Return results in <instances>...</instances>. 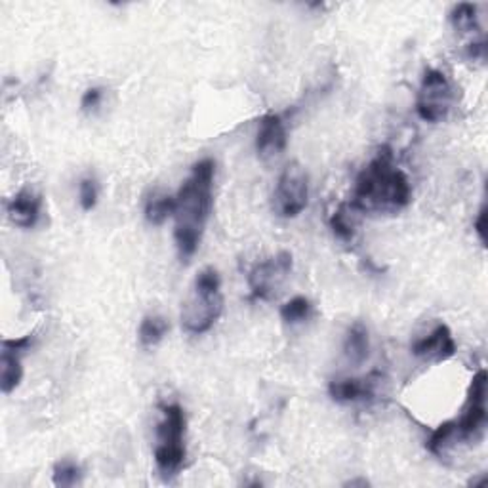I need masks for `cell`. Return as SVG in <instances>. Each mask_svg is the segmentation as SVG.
Returning a JSON list of instances; mask_svg holds the SVG:
<instances>
[{
    "label": "cell",
    "instance_id": "6da1fadb",
    "mask_svg": "<svg viewBox=\"0 0 488 488\" xmlns=\"http://www.w3.org/2000/svg\"><path fill=\"white\" fill-rule=\"evenodd\" d=\"M412 201L408 176L397 167L393 149L382 146L359 172L349 205L359 214H397Z\"/></svg>",
    "mask_w": 488,
    "mask_h": 488
},
{
    "label": "cell",
    "instance_id": "5b68a950",
    "mask_svg": "<svg viewBox=\"0 0 488 488\" xmlns=\"http://www.w3.org/2000/svg\"><path fill=\"white\" fill-rule=\"evenodd\" d=\"M452 101H455V90H452L448 77L441 69H426L418 98H416V113H418V117L424 122L439 124L448 117Z\"/></svg>",
    "mask_w": 488,
    "mask_h": 488
},
{
    "label": "cell",
    "instance_id": "44dd1931",
    "mask_svg": "<svg viewBox=\"0 0 488 488\" xmlns=\"http://www.w3.org/2000/svg\"><path fill=\"white\" fill-rule=\"evenodd\" d=\"M98 196H100V187L96 177H82L79 184V201L84 212L94 210L98 205Z\"/></svg>",
    "mask_w": 488,
    "mask_h": 488
},
{
    "label": "cell",
    "instance_id": "7a4b0ae2",
    "mask_svg": "<svg viewBox=\"0 0 488 488\" xmlns=\"http://www.w3.org/2000/svg\"><path fill=\"white\" fill-rule=\"evenodd\" d=\"M214 174L215 165L212 158L195 162L191 176L176 195L174 241L177 254L184 262H189L201 246L205 227L212 212Z\"/></svg>",
    "mask_w": 488,
    "mask_h": 488
},
{
    "label": "cell",
    "instance_id": "52a82bcc",
    "mask_svg": "<svg viewBox=\"0 0 488 488\" xmlns=\"http://www.w3.org/2000/svg\"><path fill=\"white\" fill-rule=\"evenodd\" d=\"M292 265H294L292 254L286 250L263 262H258L248 273V286L252 298L260 301H269L277 298L286 277L291 275Z\"/></svg>",
    "mask_w": 488,
    "mask_h": 488
},
{
    "label": "cell",
    "instance_id": "8992f818",
    "mask_svg": "<svg viewBox=\"0 0 488 488\" xmlns=\"http://www.w3.org/2000/svg\"><path fill=\"white\" fill-rule=\"evenodd\" d=\"M310 205V176L298 162H291L282 174L273 191V212L279 218L292 220Z\"/></svg>",
    "mask_w": 488,
    "mask_h": 488
},
{
    "label": "cell",
    "instance_id": "4fadbf2b",
    "mask_svg": "<svg viewBox=\"0 0 488 488\" xmlns=\"http://www.w3.org/2000/svg\"><path fill=\"white\" fill-rule=\"evenodd\" d=\"M343 355L353 367H360L370 355V336L363 322H353L343 340Z\"/></svg>",
    "mask_w": 488,
    "mask_h": 488
},
{
    "label": "cell",
    "instance_id": "ac0fdd59",
    "mask_svg": "<svg viewBox=\"0 0 488 488\" xmlns=\"http://www.w3.org/2000/svg\"><path fill=\"white\" fill-rule=\"evenodd\" d=\"M168 329H170V324L165 317L148 315L146 319L141 321L139 330H138V338L141 341V346H146V348L157 346V343L165 340Z\"/></svg>",
    "mask_w": 488,
    "mask_h": 488
},
{
    "label": "cell",
    "instance_id": "9c48e42d",
    "mask_svg": "<svg viewBox=\"0 0 488 488\" xmlns=\"http://www.w3.org/2000/svg\"><path fill=\"white\" fill-rule=\"evenodd\" d=\"M456 351H458V346L455 341V336H452L450 329L445 322H439L427 336L416 340L412 343V355L433 365L445 363V360L455 357Z\"/></svg>",
    "mask_w": 488,
    "mask_h": 488
},
{
    "label": "cell",
    "instance_id": "ba28073f",
    "mask_svg": "<svg viewBox=\"0 0 488 488\" xmlns=\"http://www.w3.org/2000/svg\"><path fill=\"white\" fill-rule=\"evenodd\" d=\"M486 426V372L481 368L469 386L464 414L455 420L456 443H472L481 437Z\"/></svg>",
    "mask_w": 488,
    "mask_h": 488
},
{
    "label": "cell",
    "instance_id": "8fae6325",
    "mask_svg": "<svg viewBox=\"0 0 488 488\" xmlns=\"http://www.w3.org/2000/svg\"><path fill=\"white\" fill-rule=\"evenodd\" d=\"M288 146L286 126L277 113H269L260 120V129L256 136V151L260 158L271 160L284 153Z\"/></svg>",
    "mask_w": 488,
    "mask_h": 488
},
{
    "label": "cell",
    "instance_id": "e0dca14e",
    "mask_svg": "<svg viewBox=\"0 0 488 488\" xmlns=\"http://www.w3.org/2000/svg\"><path fill=\"white\" fill-rule=\"evenodd\" d=\"M450 24L462 34H474L481 31L479 25V8L475 5L462 3L456 5L450 12Z\"/></svg>",
    "mask_w": 488,
    "mask_h": 488
},
{
    "label": "cell",
    "instance_id": "2e32d148",
    "mask_svg": "<svg viewBox=\"0 0 488 488\" xmlns=\"http://www.w3.org/2000/svg\"><path fill=\"white\" fill-rule=\"evenodd\" d=\"M176 212V196L153 191L146 201V220L151 225H162Z\"/></svg>",
    "mask_w": 488,
    "mask_h": 488
},
{
    "label": "cell",
    "instance_id": "cb8c5ba5",
    "mask_svg": "<svg viewBox=\"0 0 488 488\" xmlns=\"http://www.w3.org/2000/svg\"><path fill=\"white\" fill-rule=\"evenodd\" d=\"M474 229L477 233V237H479L481 244H484L486 243V206L484 205L481 206V210L477 214V220L474 224Z\"/></svg>",
    "mask_w": 488,
    "mask_h": 488
},
{
    "label": "cell",
    "instance_id": "5bb4252c",
    "mask_svg": "<svg viewBox=\"0 0 488 488\" xmlns=\"http://www.w3.org/2000/svg\"><path fill=\"white\" fill-rule=\"evenodd\" d=\"M22 355L24 353L20 351L3 348V355H0V389H3L5 395L14 393L22 384L24 379Z\"/></svg>",
    "mask_w": 488,
    "mask_h": 488
},
{
    "label": "cell",
    "instance_id": "d6986e66",
    "mask_svg": "<svg viewBox=\"0 0 488 488\" xmlns=\"http://www.w3.org/2000/svg\"><path fill=\"white\" fill-rule=\"evenodd\" d=\"M311 313H313V305H311L310 298H305V296H296L292 300H288L281 307V319L286 324L305 322L307 319L311 317Z\"/></svg>",
    "mask_w": 488,
    "mask_h": 488
},
{
    "label": "cell",
    "instance_id": "603a6c76",
    "mask_svg": "<svg viewBox=\"0 0 488 488\" xmlns=\"http://www.w3.org/2000/svg\"><path fill=\"white\" fill-rule=\"evenodd\" d=\"M33 340H34L33 334H25L22 338H14V340H3V348L25 353L33 346Z\"/></svg>",
    "mask_w": 488,
    "mask_h": 488
},
{
    "label": "cell",
    "instance_id": "ffe728a7",
    "mask_svg": "<svg viewBox=\"0 0 488 488\" xmlns=\"http://www.w3.org/2000/svg\"><path fill=\"white\" fill-rule=\"evenodd\" d=\"M82 479V469L81 465L71 460V458H63L60 460L56 465H53V474H52V481L60 488H69L79 484Z\"/></svg>",
    "mask_w": 488,
    "mask_h": 488
},
{
    "label": "cell",
    "instance_id": "277c9868",
    "mask_svg": "<svg viewBox=\"0 0 488 488\" xmlns=\"http://www.w3.org/2000/svg\"><path fill=\"white\" fill-rule=\"evenodd\" d=\"M162 420L157 426V446L155 464L165 479L176 477L186 464V412L177 403L160 407Z\"/></svg>",
    "mask_w": 488,
    "mask_h": 488
},
{
    "label": "cell",
    "instance_id": "9a60e30c",
    "mask_svg": "<svg viewBox=\"0 0 488 488\" xmlns=\"http://www.w3.org/2000/svg\"><path fill=\"white\" fill-rule=\"evenodd\" d=\"M357 218L359 212L349 203H343L334 210V214L330 215V229L340 241L349 243L355 239Z\"/></svg>",
    "mask_w": 488,
    "mask_h": 488
},
{
    "label": "cell",
    "instance_id": "7c38bea8",
    "mask_svg": "<svg viewBox=\"0 0 488 488\" xmlns=\"http://www.w3.org/2000/svg\"><path fill=\"white\" fill-rule=\"evenodd\" d=\"M43 196L29 187L17 191L6 205V214L15 227L31 229L39 224Z\"/></svg>",
    "mask_w": 488,
    "mask_h": 488
},
{
    "label": "cell",
    "instance_id": "7402d4cb",
    "mask_svg": "<svg viewBox=\"0 0 488 488\" xmlns=\"http://www.w3.org/2000/svg\"><path fill=\"white\" fill-rule=\"evenodd\" d=\"M103 94H105V90L101 86H92V88H88L86 92L82 94V100H81V110L84 113H96L101 103H103Z\"/></svg>",
    "mask_w": 488,
    "mask_h": 488
},
{
    "label": "cell",
    "instance_id": "3957f363",
    "mask_svg": "<svg viewBox=\"0 0 488 488\" xmlns=\"http://www.w3.org/2000/svg\"><path fill=\"white\" fill-rule=\"evenodd\" d=\"M224 313L222 277L218 269L206 267L195 279L193 292L182 310V327L187 334L208 332Z\"/></svg>",
    "mask_w": 488,
    "mask_h": 488
},
{
    "label": "cell",
    "instance_id": "30bf717a",
    "mask_svg": "<svg viewBox=\"0 0 488 488\" xmlns=\"http://www.w3.org/2000/svg\"><path fill=\"white\" fill-rule=\"evenodd\" d=\"M378 382H382V376H379L378 372H372L365 378L332 379V382L329 384V393L336 403H341V405L372 401L376 395Z\"/></svg>",
    "mask_w": 488,
    "mask_h": 488
}]
</instances>
